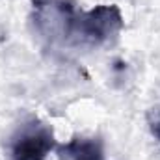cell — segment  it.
Returning <instances> with one entry per match:
<instances>
[{
	"mask_svg": "<svg viewBox=\"0 0 160 160\" xmlns=\"http://www.w3.org/2000/svg\"><path fill=\"white\" fill-rule=\"evenodd\" d=\"M125 26L123 13L116 4H101L89 11H80L71 39L86 47H101L114 39Z\"/></svg>",
	"mask_w": 160,
	"mask_h": 160,
	"instance_id": "6da1fadb",
	"label": "cell"
},
{
	"mask_svg": "<svg viewBox=\"0 0 160 160\" xmlns=\"http://www.w3.org/2000/svg\"><path fill=\"white\" fill-rule=\"evenodd\" d=\"M77 17L75 0H32L34 28L48 43L71 39Z\"/></svg>",
	"mask_w": 160,
	"mask_h": 160,
	"instance_id": "7a4b0ae2",
	"label": "cell"
},
{
	"mask_svg": "<svg viewBox=\"0 0 160 160\" xmlns=\"http://www.w3.org/2000/svg\"><path fill=\"white\" fill-rule=\"evenodd\" d=\"M54 145L52 128L43 123H32L15 136L11 143V160H47Z\"/></svg>",
	"mask_w": 160,
	"mask_h": 160,
	"instance_id": "3957f363",
	"label": "cell"
},
{
	"mask_svg": "<svg viewBox=\"0 0 160 160\" xmlns=\"http://www.w3.org/2000/svg\"><path fill=\"white\" fill-rule=\"evenodd\" d=\"M63 153L69 160H104V147L99 138L75 136L63 145Z\"/></svg>",
	"mask_w": 160,
	"mask_h": 160,
	"instance_id": "277c9868",
	"label": "cell"
},
{
	"mask_svg": "<svg viewBox=\"0 0 160 160\" xmlns=\"http://www.w3.org/2000/svg\"><path fill=\"white\" fill-rule=\"evenodd\" d=\"M149 128H151V134L160 142V110H153L149 114Z\"/></svg>",
	"mask_w": 160,
	"mask_h": 160,
	"instance_id": "5b68a950",
	"label": "cell"
}]
</instances>
